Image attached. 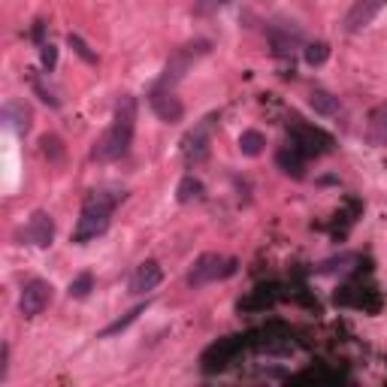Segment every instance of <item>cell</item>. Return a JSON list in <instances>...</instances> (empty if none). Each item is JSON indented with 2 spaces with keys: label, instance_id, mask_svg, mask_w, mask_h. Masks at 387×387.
<instances>
[{
  "label": "cell",
  "instance_id": "obj_18",
  "mask_svg": "<svg viewBox=\"0 0 387 387\" xmlns=\"http://www.w3.org/2000/svg\"><path fill=\"white\" fill-rule=\"evenodd\" d=\"M200 197H203V182L200 179H194V176H185L182 182H179V188H176V200L179 203H194Z\"/></svg>",
  "mask_w": 387,
  "mask_h": 387
},
{
  "label": "cell",
  "instance_id": "obj_25",
  "mask_svg": "<svg viewBox=\"0 0 387 387\" xmlns=\"http://www.w3.org/2000/svg\"><path fill=\"white\" fill-rule=\"evenodd\" d=\"M40 58H43V67L51 70V67H55V61H58V49L49 46V43H43V46H40Z\"/></svg>",
  "mask_w": 387,
  "mask_h": 387
},
{
  "label": "cell",
  "instance_id": "obj_3",
  "mask_svg": "<svg viewBox=\"0 0 387 387\" xmlns=\"http://www.w3.org/2000/svg\"><path fill=\"white\" fill-rule=\"evenodd\" d=\"M239 269V261L236 257H224V254H200L194 261L191 273H188V288H203V285H212V281H221V278H230Z\"/></svg>",
  "mask_w": 387,
  "mask_h": 387
},
{
  "label": "cell",
  "instance_id": "obj_1",
  "mask_svg": "<svg viewBox=\"0 0 387 387\" xmlns=\"http://www.w3.org/2000/svg\"><path fill=\"white\" fill-rule=\"evenodd\" d=\"M134 131H136V97L124 94V97H119V103H115L109 131L94 143L91 158L97 164H112V161L124 158V154L131 151Z\"/></svg>",
  "mask_w": 387,
  "mask_h": 387
},
{
  "label": "cell",
  "instance_id": "obj_16",
  "mask_svg": "<svg viewBox=\"0 0 387 387\" xmlns=\"http://www.w3.org/2000/svg\"><path fill=\"white\" fill-rule=\"evenodd\" d=\"M308 106H312L318 115H339L342 112V103L336 94L324 91V88H315L312 94H308Z\"/></svg>",
  "mask_w": 387,
  "mask_h": 387
},
{
  "label": "cell",
  "instance_id": "obj_15",
  "mask_svg": "<svg viewBox=\"0 0 387 387\" xmlns=\"http://www.w3.org/2000/svg\"><path fill=\"white\" fill-rule=\"evenodd\" d=\"M4 121L9 124V127H16L19 134H28L31 131V109L24 106V103H6L4 106Z\"/></svg>",
  "mask_w": 387,
  "mask_h": 387
},
{
  "label": "cell",
  "instance_id": "obj_26",
  "mask_svg": "<svg viewBox=\"0 0 387 387\" xmlns=\"http://www.w3.org/2000/svg\"><path fill=\"white\" fill-rule=\"evenodd\" d=\"M9 376V345L0 348V381H6Z\"/></svg>",
  "mask_w": 387,
  "mask_h": 387
},
{
  "label": "cell",
  "instance_id": "obj_21",
  "mask_svg": "<svg viewBox=\"0 0 387 387\" xmlns=\"http://www.w3.org/2000/svg\"><path fill=\"white\" fill-rule=\"evenodd\" d=\"M91 291H94V276L91 273H79V276L70 281V291L67 293L73 296V300H85Z\"/></svg>",
  "mask_w": 387,
  "mask_h": 387
},
{
  "label": "cell",
  "instance_id": "obj_24",
  "mask_svg": "<svg viewBox=\"0 0 387 387\" xmlns=\"http://www.w3.org/2000/svg\"><path fill=\"white\" fill-rule=\"evenodd\" d=\"M34 91H36V94H40V100H43V103H49V106H51V109H58V106H61V100H58V94H55V91H51V88H46V85H43L40 79H34Z\"/></svg>",
  "mask_w": 387,
  "mask_h": 387
},
{
  "label": "cell",
  "instance_id": "obj_27",
  "mask_svg": "<svg viewBox=\"0 0 387 387\" xmlns=\"http://www.w3.org/2000/svg\"><path fill=\"white\" fill-rule=\"evenodd\" d=\"M43 151L46 154H61V139L58 136H43Z\"/></svg>",
  "mask_w": 387,
  "mask_h": 387
},
{
  "label": "cell",
  "instance_id": "obj_20",
  "mask_svg": "<svg viewBox=\"0 0 387 387\" xmlns=\"http://www.w3.org/2000/svg\"><path fill=\"white\" fill-rule=\"evenodd\" d=\"M357 263V254H342V257H333V261H324L318 266V273H324V276H330V273H348Z\"/></svg>",
  "mask_w": 387,
  "mask_h": 387
},
{
  "label": "cell",
  "instance_id": "obj_17",
  "mask_svg": "<svg viewBox=\"0 0 387 387\" xmlns=\"http://www.w3.org/2000/svg\"><path fill=\"white\" fill-rule=\"evenodd\" d=\"M263 149H266V136L261 131H245L239 136V151L245 154V158H257Z\"/></svg>",
  "mask_w": 387,
  "mask_h": 387
},
{
  "label": "cell",
  "instance_id": "obj_2",
  "mask_svg": "<svg viewBox=\"0 0 387 387\" xmlns=\"http://www.w3.org/2000/svg\"><path fill=\"white\" fill-rule=\"evenodd\" d=\"M124 197V191L119 188H94L91 194L85 197L82 203V215L76 221V230H73V242L76 245H85L97 236H103L109 230V221H112V212L119 200Z\"/></svg>",
  "mask_w": 387,
  "mask_h": 387
},
{
  "label": "cell",
  "instance_id": "obj_4",
  "mask_svg": "<svg viewBox=\"0 0 387 387\" xmlns=\"http://www.w3.org/2000/svg\"><path fill=\"white\" fill-rule=\"evenodd\" d=\"M215 127H218V112H209L206 119H200V121L185 134V139H182V158H185L188 164H200L206 154H209Z\"/></svg>",
  "mask_w": 387,
  "mask_h": 387
},
{
  "label": "cell",
  "instance_id": "obj_7",
  "mask_svg": "<svg viewBox=\"0 0 387 387\" xmlns=\"http://www.w3.org/2000/svg\"><path fill=\"white\" fill-rule=\"evenodd\" d=\"M149 103H151L154 115H158L161 121H166V124H176V121H182V115H185L182 100L176 97V91H173V88L154 85V88H151V94H149Z\"/></svg>",
  "mask_w": 387,
  "mask_h": 387
},
{
  "label": "cell",
  "instance_id": "obj_11",
  "mask_svg": "<svg viewBox=\"0 0 387 387\" xmlns=\"http://www.w3.org/2000/svg\"><path fill=\"white\" fill-rule=\"evenodd\" d=\"M164 281V269L158 261H143L131 276V293H149Z\"/></svg>",
  "mask_w": 387,
  "mask_h": 387
},
{
  "label": "cell",
  "instance_id": "obj_22",
  "mask_svg": "<svg viewBox=\"0 0 387 387\" xmlns=\"http://www.w3.org/2000/svg\"><path fill=\"white\" fill-rule=\"evenodd\" d=\"M67 43H70V49H73L85 64H97V51H91V46H88L79 34H70V36H67Z\"/></svg>",
  "mask_w": 387,
  "mask_h": 387
},
{
  "label": "cell",
  "instance_id": "obj_8",
  "mask_svg": "<svg viewBox=\"0 0 387 387\" xmlns=\"http://www.w3.org/2000/svg\"><path fill=\"white\" fill-rule=\"evenodd\" d=\"M387 6V0H354L351 9L345 12V21H342V28L348 34H357V31H363L366 24L376 21V16Z\"/></svg>",
  "mask_w": 387,
  "mask_h": 387
},
{
  "label": "cell",
  "instance_id": "obj_10",
  "mask_svg": "<svg viewBox=\"0 0 387 387\" xmlns=\"http://www.w3.org/2000/svg\"><path fill=\"white\" fill-rule=\"evenodd\" d=\"M333 139L324 134V131H318V127H306V124H296L293 127V143L303 154H321V151H327L330 149Z\"/></svg>",
  "mask_w": 387,
  "mask_h": 387
},
{
  "label": "cell",
  "instance_id": "obj_19",
  "mask_svg": "<svg viewBox=\"0 0 387 387\" xmlns=\"http://www.w3.org/2000/svg\"><path fill=\"white\" fill-rule=\"evenodd\" d=\"M146 312V306H136V308H131V312H127L124 318H119V321H112V324L106 327V330H103L100 333V339H109V336H115V333H121V330H127V327H131L134 324V321L139 318V315H143Z\"/></svg>",
  "mask_w": 387,
  "mask_h": 387
},
{
  "label": "cell",
  "instance_id": "obj_6",
  "mask_svg": "<svg viewBox=\"0 0 387 387\" xmlns=\"http://www.w3.org/2000/svg\"><path fill=\"white\" fill-rule=\"evenodd\" d=\"M51 288L46 278H31L28 285L21 288V300H19V312L24 318H36V315H43L49 303H51Z\"/></svg>",
  "mask_w": 387,
  "mask_h": 387
},
{
  "label": "cell",
  "instance_id": "obj_13",
  "mask_svg": "<svg viewBox=\"0 0 387 387\" xmlns=\"http://www.w3.org/2000/svg\"><path fill=\"white\" fill-rule=\"evenodd\" d=\"M269 43H273V51L276 55H288L296 46L303 43V31L300 28H269Z\"/></svg>",
  "mask_w": 387,
  "mask_h": 387
},
{
  "label": "cell",
  "instance_id": "obj_14",
  "mask_svg": "<svg viewBox=\"0 0 387 387\" xmlns=\"http://www.w3.org/2000/svg\"><path fill=\"white\" fill-rule=\"evenodd\" d=\"M276 161H278V166H281V170H285L288 176H293V179H303V176H306V154L296 149V146L278 149Z\"/></svg>",
  "mask_w": 387,
  "mask_h": 387
},
{
  "label": "cell",
  "instance_id": "obj_12",
  "mask_svg": "<svg viewBox=\"0 0 387 387\" xmlns=\"http://www.w3.org/2000/svg\"><path fill=\"white\" fill-rule=\"evenodd\" d=\"M366 139L372 146H387V100L378 103L376 109L369 112L366 121Z\"/></svg>",
  "mask_w": 387,
  "mask_h": 387
},
{
  "label": "cell",
  "instance_id": "obj_9",
  "mask_svg": "<svg viewBox=\"0 0 387 387\" xmlns=\"http://www.w3.org/2000/svg\"><path fill=\"white\" fill-rule=\"evenodd\" d=\"M21 239L34 245V248H49L51 239H55V221H51V215L36 209L31 218H28V227H24Z\"/></svg>",
  "mask_w": 387,
  "mask_h": 387
},
{
  "label": "cell",
  "instance_id": "obj_5",
  "mask_svg": "<svg viewBox=\"0 0 387 387\" xmlns=\"http://www.w3.org/2000/svg\"><path fill=\"white\" fill-rule=\"evenodd\" d=\"M209 49H212V43H209V40H194V43L182 46V49H179L170 61H166L164 76H161V82H158V85L173 88L179 79H185V73L191 70V64L197 61V58H203V55H209Z\"/></svg>",
  "mask_w": 387,
  "mask_h": 387
},
{
  "label": "cell",
  "instance_id": "obj_23",
  "mask_svg": "<svg viewBox=\"0 0 387 387\" xmlns=\"http://www.w3.org/2000/svg\"><path fill=\"white\" fill-rule=\"evenodd\" d=\"M303 55H306V64L318 67V64H324V61L330 58V46H327V43H308Z\"/></svg>",
  "mask_w": 387,
  "mask_h": 387
}]
</instances>
